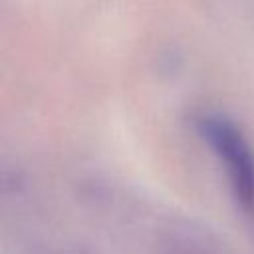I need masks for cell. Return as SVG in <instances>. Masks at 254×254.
Returning <instances> with one entry per match:
<instances>
[{
  "label": "cell",
  "instance_id": "6da1fadb",
  "mask_svg": "<svg viewBox=\"0 0 254 254\" xmlns=\"http://www.w3.org/2000/svg\"><path fill=\"white\" fill-rule=\"evenodd\" d=\"M196 133L224 169L232 196L244 212H254V155L242 131L226 117L204 113L196 117Z\"/></svg>",
  "mask_w": 254,
  "mask_h": 254
}]
</instances>
